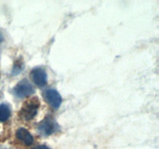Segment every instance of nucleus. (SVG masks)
Here are the masks:
<instances>
[{"label":"nucleus","mask_w":159,"mask_h":149,"mask_svg":"<svg viewBox=\"0 0 159 149\" xmlns=\"http://www.w3.org/2000/svg\"><path fill=\"white\" fill-rule=\"evenodd\" d=\"M33 149H50V148L46 145H38L37 146V147H34Z\"/></svg>","instance_id":"9"},{"label":"nucleus","mask_w":159,"mask_h":149,"mask_svg":"<svg viewBox=\"0 0 159 149\" xmlns=\"http://www.w3.org/2000/svg\"><path fill=\"white\" fill-rule=\"evenodd\" d=\"M11 115V110L7 104L2 103L0 105V122H6Z\"/></svg>","instance_id":"7"},{"label":"nucleus","mask_w":159,"mask_h":149,"mask_svg":"<svg viewBox=\"0 0 159 149\" xmlns=\"http://www.w3.org/2000/svg\"><path fill=\"white\" fill-rule=\"evenodd\" d=\"M16 136L18 138L19 141H21L23 144L26 146L31 145L34 143V138H33L32 134L27 130L26 129L19 128L16 132Z\"/></svg>","instance_id":"6"},{"label":"nucleus","mask_w":159,"mask_h":149,"mask_svg":"<svg viewBox=\"0 0 159 149\" xmlns=\"http://www.w3.org/2000/svg\"><path fill=\"white\" fill-rule=\"evenodd\" d=\"M44 99L47 102L49 103V105L51 107L54 109H57L61 104V96L59 94L57 91L53 88H50V89L46 90L44 92Z\"/></svg>","instance_id":"3"},{"label":"nucleus","mask_w":159,"mask_h":149,"mask_svg":"<svg viewBox=\"0 0 159 149\" xmlns=\"http://www.w3.org/2000/svg\"><path fill=\"white\" fill-rule=\"evenodd\" d=\"M21 70H22V65L16 64V66L14 67V68H13V73H15V74H17V73L20 72Z\"/></svg>","instance_id":"8"},{"label":"nucleus","mask_w":159,"mask_h":149,"mask_svg":"<svg viewBox=\"0 0 159 149\" xmlns=\"http://www.w3.org/2000/svg\"><path fill=\"white\" fill-rule=\"evenodd\" d=\"M57 124L51 117H46L39 124L38 130L43 135H51L57 130Z\"/></svg>","instance_id":"4"},{"label":"nucleus","mask_w":159,"mask_h":149,"mask_svg":"<svg viewBox=\"0 0 159 149\" xmlns=\"http://www.w3.org/2000/svg\"><path fill=\"white\" fill-rule=\"evenodd\" d=\"M31 78L36 85L39 87L44 86L48 82V77L45 70L42 68H35L31 71Z\"/></svg>","instance_id":"5"},{"label":"nucleus","mask_w":159,"mask_h":149,"mask_svg":"<svg viewBox=\"0 0 159 149\" xmlns=\"http://www.w3.org/2000/svg\"><path fill=\"white\" fill-rule=\"evenodd\" d=\"M40 102L37 97L30 99L26 101L22 107L20 112V116L25 120H30L37 115L38 111Z\"/></svg>","instance_id":"1"},{"label":"nucleus","mask_w":159,"mask_h":149,"mask_svg":"<svg viewBox=\"0 0 159 149\" xmlns=\"http://www.w3.org/2000/svg\"><path fill=\"white\" fill-rule=\"evenodd\" d=\"M2 40V37H1V36H0V40Z\"/></svg>","instance_id":"10"},{"label":"nucleus","mask_w":159,"mask_h":149,"mask_svg":"<svg viewBox=\"0 0 159 149\" xmlns=\"http://www.w3.org/2000/svg\"><path fill=\"white\" fill-rule=\"evenodd\" d=\"M34 89L27 80H22L19 82L13 89V93L17 97L25 98L34 93Z\"/></svg>","instance_id":"2"}]
</instances>
